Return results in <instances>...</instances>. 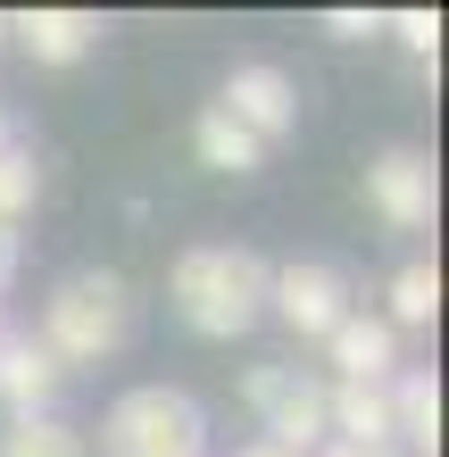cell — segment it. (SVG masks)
Listing matches in <instances>:
<instances>
[{"mask_svg":"<svg viewBox=\"0 0 449 457\" xmlns=\"http://www.w3.org/2000/svg\"><path fill=\"white\" fill-rule=\"evenodd\" d=\"M267 275L275 266L258 250H242V241H200V250L175 258L167 291H175V316L200 341H233V333H250L267 316Z\"/></svg>","mask_w":449,"mask_h":457,"instance_id":"obj_1","label":"cell"},{"mask_svg":"<svg viewBox=\"0 0 449 457\" xmlns=\"http://www.w3.org/2000/svg\"><path fill=\"white\" fill-rule=\"evenodd\" d=\"M59 366H100L125 349V283L117 275H67L42 300V333H34Z\"/></svg>","mask_w":449,"mask_h":457,"instance_id":"obj_2","label":"cell"},{"mask_svg":"<svg viewBox=\"0 0 449 457\" xmlns=\"http://www.w3.org/2000/svg\"><path fill=\"white\" fill-rule=\"evenodd\" d=\"M100 449L109 457H208V416L183 391L142 383L100 416Z\"/></svg>","mask_w":449,"mask_h":457,"instance_id":"obj_3","label":"cell"},{"mask_svg":"<svg viewBox=\"0 0 449 457\" xmlns=\"http://www.w3.org/2000/svg\"><path fill=\"white\" fill-rule=\"evenodd\" d=\"M242 391H250V408L267 416L275 449H292V457L325 449V383H316V374H300V366H250Z\"/></svg>","mask_w":449,"mask_h":457,"instance_id":"obj_4","label":"cell"},{"mask_svg":"<svg viewBox=\"0 0 449 457\" xmlns=\"http://www.w3.org/2000/svg\"><path fill=\"white\" fill-rule=\"evenodd\" d=\"M267 308L300 341H325L341 316H350V283H341V266H325V258H292V266L267 275Z\"/></svg>","mask_w":449,"mask_h":457,"instance_id":"obj_5","label":"cell"},{"mask_svg":"<svg viewBox=\"0 0 449 457\" xmlns=\"http://www.w3.org/2000/svg\"><path fill=\"white\" fill-rule=\"evenodd\" d=\"M217 109L242 125L258 150H267V142H283V133L300 125V84H292L283 67L250 59V67H233V75H225V100H217Z\"/></svg>","mask_w":449,"mask_h":457,"instance_id":"obj_6","label":"cell"},{"mask_svg":"<svg viewBox=\"0 0 449 457\" xmlns=\"http://www.w3.org/2000/svg\"><path fill=\"white\" fill-rule=\"evenodd\" d=\"M366 200H375V217L383 225H400V233H425L433 225V158L425 150H383L375 167H366Z\"/></svg>","mask_w":449,"mask_h":457,"instance_id":"obj_7","label":"cell"},{"mask_svg":"<svg viewBox=\"0 0 449 457\" xmlns=\"http://www.w3.org/2000/svg\"><path fill=\"white\" fill-rule=\"evenodd\" d=\"M325 358H333V374L341 383H391L400 374V333L383 325V316H341V325L325 333Z\"/></svg>","mask_w":449,"mask_h":457,"instance_id":"obj_8","label":"cell"},{"mask_svg":"<svg viewBox=\"0 0 449 457\" xmlns=\"http://www.w3.org/2000/svg\"><path fill=\"white\" fill-rule=\"evenodd\" d=\"M59 383H67V366L50 358L34 333H9V341H0V399H9L17 416H50Z\"/></svg>","mask_w":449,"mask_h":457,"instance_id":"obj_9","label":"cell"},{"mask_svg":"<svg viewBox=\"0 0 449 457\" xmlns=\"http://www.w3.org/2000/svg\"><path fill=\"white\" fill-rule=\"evenodd\" d=\"M325 433L341 449H391V391L383 383H325Z\"/></svg>","mask_w":449,"mask_h":457,"instance_id":"obj_10","label":"cell"},{"mask_svg":"<svg viewBox=\"0 0 449 457\" xmlns=\"http://www.w3.org/2000/svg\"><path fill=\"white\" fill-rule=\"evenodd\" d=\"M391 449H425L433 457V441H441V383H433V374L425 366H400V374H391Z\"/></svg>","mask_w":449,"mask_h":457,"instance_id":"obj_11","label":"cell"},{"mask_svg":"<svg viewBox=\"0 0 449 457\" xmlns=\"http://www.w3.org/2000/svg\"><path fill=\"white\" fill-rule=\"evenodd\" d=\"M17 42L34 50V67H75V59H92L100 17H84V9H34L17 25Z\"/></svg>","mask_w":449,"mask_h":457,"instance_id":"obj_12","label":"cell"},{"mask_svg":"<svg viewBox=\"0 0 449 457\" xmlns=\"http://www.w3.org/2000/svg\"><path fill=\"white\" fill-rule=\"evenodd\" d=\"M192 150H200V167H217V175H258V167H267V150H258L250 133L217 109V100L192 117Z\"/></svg>","mask_w":449,"mask_h":457,"instance_id":"obj_13","label":"cell"},{"mask_svg":"<svg viewBox=\"0 0 449 457\" xmlns=\"http://www.w3.org/2000/svg\"><path fill=\"white\" fill-rule=\"evenodd\" d=\"M433 316H441V266L433 258H408L400 275H391V316H383V325L391 333H416V325H433Z\"/></svg>","mask_w":449,"mask_h":457,"instance_id":"obj_14","label":"cell"},{"mask_svg":"<svg viewBox=\"0 0 449 457\" xmlns=\"http://www.w3.org/2000/svg\"><path fill=\"white\" fill-rule=\"evenodd\" d=\"M0 457H84V433L59 424V416H17L0 433Z\"/></svg>","mask_w":449,"mask_h":457,"instance_id":"obj_15","label":"cell"},{"mask_svg":"<svg viewBox=\"0 0 449 457\" xmlns=\"http://www.w3.org/2000/svg\"><path fill=\"white\" fill-rule=\"evenodd\" d=\"M34 200H42V167H34V150H9L0 158V225H17V217H34Z\"/></svg>","mask_w":449,"mask_h":457,"instance_id":"obj_16","label":"cell"},{"mask_svg":"<svg viewBox=\"0 0 449 457\" xmlns=\"http://www.w3.org/2000/svg\"><path fill=\"white\" fill-rule=\"evenodd\" d=\"M391 34H400V42L416 50V59H433V42H441V17H433V9H400V17H391Z\"/></svg>","mask_w":449,"mask_h":457,"instance_id":"obj_17","label":"cell"},{"mask_svg":"<svg viewBox=\"0 0 449 457\" xmlns=\"http://www.w3.org/2000/svg\"><path fill=\"white\" fill-rule=\"evenodd\" d=\"M325 34H341V42H366V34H383V17H375V9H333V17H325Z\"/></svg>","mask_w":449,"mask_h":457,"instance_id":"obj_18","label":"cell"},{"mask_svg":"<svg viewBox=\"0 0 449 457\" xmlns=\"http://www.w3.org/2000/svg\"><path fill=\"white\" fill-rule=\"evenodd\" d=\"M17 258H25V250H17V225H0V291L17 283Z\"/></svg>","mask_w":449,"mask_h":457,"instance_id":"obj_19","label":"cell"},{"mask_svg":"<svg viewBox=\"0 0 449 457\" xmlns=\"http://www.w3.org/2000/svg\"><path fill=\"white\" fill-rule=\"evenodd\" d=\"M9 150H17V117L0 109V158H9Z\"/></svg>","mask_w":449,"mask_h":457,"instance_id":"obj_20","label":"cell"},{"mask_svg":"<svg viewBox=\"0 0 449 457\" xmlns=\"http://www.w3.org/2000/svg\"><path fill=\"white\" fill-rule=\"evenodd\" d=\"M325 457H400V449H341V441H333Z\"/></svg>","mask_w":449,"mask_h":457,"instance_id":"obj_21","label":"cell"},{"mask_svg":"<svg viewBox=\"0 0 449 457\" xmlns=\"http://www.w3.org/2000/svg\"><path fill=\"white\" fill-rule=\"evenodd\" d=\"M242 457H292V449H275V441H250V449H242Z\"/></svg>","mask_w":449,"mask_h":457,"instance_id":"obj_22","label":"cell"},{"mask_svg":"<svg viewBox=\"0 0 449 457\" xmlns=\"http://www.w3.org/2000/svg\"><path fill=\"white\" fill-rule=\"evenodd\" d=\"M0 341H9V316H0Z\"/></svg>","mask_w":449,"mask_h":457,"instance_id":"obj_23","label":"cell"},{"mask_svg":"<svg viewBox=\"0 0 449 457\" xmlns=\"http://www.w3.org/2000/svg\"><path fill=\"white\" fill-rule=\"evenodd\" d=\"M0 34H9V17H0Z\"/></svg>","mask_w":449,"mask_h":457,"instance_id":"obj_24","label":"cell"}]
</instances>
